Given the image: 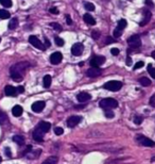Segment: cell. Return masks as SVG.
<instances>
[{"label":"cell","mask_w":155,"mask_h":164,"mask_svg":"<svg viewBox=\"0 0 155 164\" xmlns=\"http://www.w3.org/2000/svg\"><path fill=\"white\" fill-rule=\"evenodd\" d=\"M50 13H52V14H59V10L56 9V8H51L49 10Z\"/></svg>","instance_id":"42"},{"label":"cell","mask_w":155,"mask_h":164,"mask_svg":"<svg viewBox=\"0 0 155 164\" xmlns=\"http://www.w3.org/2000/svg\"><path fill=\"white\" fill-rule=\"evenodd\" d=\"M0 163H1V157H0Z\"/></svg>","instance_id":"50"},{"label":"cell","mask_w":155,"mask_h":164,"mask_svg":"<svg viewBox=\"0 0 155 164\" xmlns=\"http://www.w3.org/2000/svg\"><path fill=\"white\" fill-rule=\"evenodd\" d=\"M152 58H153V59L155 60V50L153 51V52H152Z\"/></svg>","instance_id":"48"},{"label":"cell","mask_w":155,"mask_h":164,"mask_svg":"<svg viewBox=\"0 0 155 164\" xmlns=\"http://www.w3.org/2000/svg\"><path fill=\"white\" fill-rule=\"evenodd\" d=\"M104 114H105L106 118H113L114 116H115V115H114V113H113V111H111V110H105Z\"/></svg>","instance_id":"34"},{"label":"cell","mask_w":155,"mask_h":164,"mask_svg":"<svg viewBox=\"0 0 155 164\" xmlns=\"http://www.w3.org/2000/svg\"><path fill=\"white\" fill-rule=\"evenodd\" d=\"M104 62H105V57L95 56L90 60V65H91V67H99V66L102 65Z\"/></svg>","instance_id":"6"},{"label":"cell","mask_w":155,"mask_h":164,"mask_svg":"<svg viewBox=\"0 0 155 164\" xmlns=\"http://www.w3.org/2000/svg\"><path fill=\"white\" fill-rule=\"evenodd\" d=\"M0 3L4 8H11L12 7V0H0Z\"/></svg>","instance_id":"27"},{"label":"cell","mask_w":155,"mask_h":164,"mask_svg":"<svg viewBox=\"0 0 155 164\" xmlns=\"http://www.w3.org/2000/svg\"><path fill=\"white\" fill-rule=\"evenodd\" d=\"M102 70L99 68V67H90V68L86 72V75L89 78H95V77H98V76L101 75Z\"/></svg>","instance_id":"10"},{"label":"cell","mask_w":155,"mask_h":164,"mask_svg":"<svg viewBox=\"0 0 155 164\" xmlns=\"http://www.w3.org/2000/svg\"><path fill=\"white\" fill-rule=\"evenodd\" d=\"M17 27H18V19L15 17V18H13V19L10 21V23H9V28H10V29H16Z\"/></svg>","instance_id":"25"},{"label":"cell","mask_w":155,"mask_h":164,"mask_svg":"<svg viewBox=\"0 0 155 164\" xmlns=\"http://www.w3.org/2000/svg\"><path fill=\"white\" fill-rule=\"evenodd\" d=\"M11 14L8 12L7 10H0V18L1 19H7V18H10Z\"/></svg>","instance_id":"26"},{"label":"cell","mask_w":155,"mask_h":164,"mask_svg":"<svg viewBox=\"0 0 155 164\" xmlns=\"http://www.w3.org/2000/svg\"><path fill=\"white\" fill-rule=\"evenodd\" d=\"M83 19H84V21H85V23H88V25H91V26L96 25V20H95V18H94V17H92L90 14H84Z\"/></svg>","instance_id":"19"},{"label":"cell","mask_w":155,"mask_h":164,"mask_svg":"<svg viewBox=\"0 0 155 164\" xmlns=\"http://www.w3.org/2000/svg\"><path fill=\"white\" fill-rule=\"evenodd\" d=\"M50 46H51V44H50L49 39L45 37V47H46V48H49Z\"/></svg>","instance_id":"44"},{"label":"cell","mask_w":155,"mask_h":164,"mask_svg":"<svg viewBox=\"0 0 155 164\" xmlns=\"http://www.w3.org/2000/svg\"><path fill=\"white\" fill-rule=\"evenodd\" d=\"M138 142L140 143L141 145L143 146H147V147H154L155 146V143L152 141L151 139H148L145 138V136H142V135H139L138 138H137Z\"/></svg>","instance_id":"8"},{"label":"cell","mask_w":155,"mask_h":164,"mask_svg":"<svg viewBox=\"0 0 155 164\" xmlns=\"http://www.w3.org/2000/svg\"><path fill=\"white\" fill-rule=\"evenodd\" d=\"M56 163H57V158L56 157H49L43 162V164H56Z\"/></svg>","instance_id":"24"},{"label":"cell","mask_w":155,"mask_h":164,"mask_svg":"<svg viewBox=\"0 0 155 164\" xmlns=\"http://www.w3.org/2000/svg\"><path fill=\"white\" fill-rule=\"evenodd\" d=\"M115 42V39H113V37H106V41H105V44L107 45V44H112Z\"/></svg>","instance_id":"40"},{"label":"cell","mask_w":155,"mask_h":164,"mask_svg":"<svg viewBox=\"0 0 155 164\" xmlns=\"http://www.w3.org/2000/svg\"><path fill=\"white\" fill-rule=\"evenodd\" d=\"M145 2L149 4V6H153V3H152V1L151 0H145Z\"/></svg>","instance_id":"47"},{"label":"cell","mask_w":155,"mask_h":164,"mask_svg":"<svg viewBox=\"0 0 155 164\" xmlns=\"http://www.w3.org/2000/svg\"><path fill=\"white\" fill-rule=\"evenodd\" d=\"M54 41H55V44L57 45V46H63L64 45V41L61 39V37H59V36H55Z\"/></svg>","instance_id":"32"},{"label":"cell","mask_w":155,"mask_h":164,"mask_svg":"<svg viewBox=\"0 0 155 164\" xmlns=\"http://www.w3.org/2000/svg\"><path fill=\"white\" fill-rule=\"evenodd\" d=\"M81 121H82V117H81V116L72 115V116H70V117L67 119V126L70 127V128H73V127H76Z\"/></svg>","instance_id":"7"},{"label":"cell","mask_w":155,"mask_h":164,"mask_svg":"<svg viewBox=\"0 0 155 164\" xmlns=\"http://www.w3.org/2000/svg\"><path fill=\"white\" fill-rule=\"evenodd\" d=\"M17 92H18V94H23V92H25V88L21 85H19L18 88H17Z\"/></svg>","instance_id":"41"},{"label":"cell","mask_w":155,"mask_h":164,"mask_svg":"<svg viewBox=\"0 0 155 164\" xmlns=\"http://www.w3.org/2000/svg\"><path fill=\"white\" fill-rule=\"evenodd\" d=\"M28 67H29V64L27 62H20L13 65L10 69L12 79L15 80V81H20L23 79V75H25V72H26Z\"/></svg>","instance_id":"1"},{"label":"cell","mask_w":155,"mask_h":164,"mask_svg":"<svg viewBox=\"0 0 155 164\" xmlns=\"http://www.w3.org/2000/svg\"><path fill=\"white\" fill-rule=\"evenodd\" d=\"M45 105H46V103L44 101H35L33 105H31V109L35 113H40V112H42L45 109Z\"/></svg>","instance_id":"12"},{"label":"cell","mask_w":155,"mask_h":164,"mask_svg":"<svg viewBox=\"0 0 155 164\" xmlns=\"http://www.w3.org/2000/svg\"><path fill=\"white\" fill-rule=\"evenodd\" d=\"M8 123H9V119H8L7 114L3 111L0 110V124L1 125H7Z\"/></svg>","instance_id":"22"},{"label":"cell","mask_w":155,"mask_h":164,"mask_svg":"<svg viewBox=\"0 0 155 164\" xmlns=\"http://www.w3.org/2000/svg\"><path fill=\"white\" fill-rule=\"evenodd\" d=\"M23 108L20 107V105H14L13 107V109H12V114L15 116V117H19L20 115L23 114Z\"/></svg>","instance_id":"18"},{"label":"cell","mask_w":155,"mask_h":164,"mask_svg":"<svg viewBox=\"0 0 155 164\" xmlns=\"http://www.w3.org/2000/svg\"><path fill=\"white\" fill-rule=\"evenodd\" d=\"M13 141L15 142V143H17L19 146H23V145L25 144V138H23V135H14Z\"/></svg>","instance_id":"21"},{"label":"cell","mask_w":155,"mask_h":164,"mask_svg":"<svg viewBox=\"0 0 155 164\" xmlns=\"http://www.w3.org/2000/svg\"><path fill=\"white\" fill-rule=\"evenodd\" d=\"M84 6H85V9L87 11H94L95 10V4L91 3V2H86Z\"/></svg>","instance_id":"30"},{"label":"cell","mask_w":155,"mask_h":164,"mask_svg":"<svg viewBox=\"0 0 155 164\" xmlns=\"http://www.w3.org/2000/svg\"><path fill=\"white\" fill-rule=\"evenodd\" d=\"M50 127H51V125H50V123H48V121H40V124H38V126H37V128L40 129V130H42L44 133L49 131Z\"/></svg>","instance_id":"15"},{"label":"cell","mask_w":155,"mask_h":164,"mask_svg":"<svg viewBox=\"0 0 155 164\" xmlns=\"http://www.w3.org/2000/svg\"><path fill=\"white\" fill-rule=\"evenodd\" d=\"M50 26L51 27H53V28H54V29L56 30V31H62V26H61V25H59V23H50Z\"/></svg>","instance_id":"33"},{"label":"cell","mask_w":155,"mask_h":164,"mask_svg":"<svg viewBox=\"0 0 155 164\" xmlns=\"http://www.w3.org/2000/svg\"><path fill=\"white\" fill-rule=\"evenodd\" d=\"M100 36V32L98 31V30H95V31H92L91 32V37L94 39H98Z\"/></svg>","instance_id":"36"},{"label":"cell","mask_w":155,"mask_h":164,"mask_svg":"<svg viewBox=\"0 0 155 164\" xmlns=\"http://www.w3.org/2000/svg\"><path fill=\"white\" fill-rule=\"evenodd\" d=\"M5 154H7L8 157H11V156H12V154H11V149L10 148H5Z\"/></svg>","instance_id":"46"},{"label":"cell","mask_w":155,"mask_h":164,"mask_svg":"<svg viewBox=\"0 0 155 164\" xmlns=\"http://www.w3.org/2000/svg\"><path fill=\"white\" fill-rule=\"evenodd\" d=\"M151 12L150 11H145V14H143V19L140 21V23H139V26L140 27H143V26H145L147 23L150 21V19H151Z\"/></svg>","instance_id":"17"},{"label":"cell","mask_w":155,"mask_h":164,"mask_svg":"<svg viewBox=\"0 0 155 164\" xmlns=\"http://www.w3.org/2000/svg\"><path fill=\"white\" fill-rule=\"evenodd\" d=\"M54 133H55L56 135H62L64 133L63 128H61V127H56V128H54Z\"/></svg>","instance_id":"35"},{"label":"cell","mask_w":155,"mask_h":164,"mask_svg":"<svg viewBox=\"0 0 155 164\" xmlns=\"http://www.w3.org/2000/svg\"><path fill=\"white\" fill-rule=\"evenodd\" d=\"M62 60H63V54L59 51H56V52H53L51 56H50V62L52 63V64H59V63L62 62Z\"/></svg>","instance_id":"9"},{"label":"cell","mask_w":155,"mask_h":164,"mask_svg":"<svg viewBox=\"0 0 155 164\" xmlns=\"http://www.w3.org/2000/svg\"><path fill=\"white\" fill-rule=\"evenodd\" d=\"M4 91H5V95L7 96H16L17 94H18L17 89H15V88L12 85H7L5 89H4Z\"/></svg>","instance_id":"16"},{"label":"cell","mask_w":155,"mask_h":164,"mask_svg":"<svg viewBox=\"0 0 155 164\" xmlns=\"http://www.w3.org/2000/svg\"><path fill=\"white\" fill-rule=\"evenodd\" d=\"M44 133L42 130H40L38 128H36L33 132V139L36 142H43L44 141Z\"/></svg>","instance_id":"14"},{"label":"cell","mask_w":155,"mask_h":164,"mask_svg":"<svg viewBox=\"0 0 155 164\" xmlns=\"http://www.w3.org/2000/svg\"><path fill=\"white\" fill-rule=\"evenodd\" d=\"M44 88H46V89H48V88H50V85H51V82H52V78H51V76L49 75H46L45 77H44Z\"/></svg>","instance_id":"20"},{"label":"cell","mask_w":155,"mask_h":164,"mask_svg":"<svg viewBox=\"0 0 155 164\" xmlns=\"http://www.w3.org/2000/svg\"><path fill=\"white\" fill-rule=\"evenodd\" d=\"M29 43L31 44L32 46L35 47V48H37V49H40V50L47 49L46 47H45V45L42 43V41L38 39V37H36V36H34V35H31L29 37Z\"/></svg>","instance_id":"5"},{"label":"cell","mask_w":155,"mask_h":164,"mask_svg":"<svg viewBox=\"0 0 155 164\" xmlns=\"http://www.w3.org/2000/svg\"><path fill=\"white\" fill-rule=\"evenodd\" d=\"M128 43H129L131 49H138L139 47L141 46V41H140L139 35L130 36L129 39H128Z\"/></svg>","instance_id":"4"},{"label":"cell","mask_w":155,"mask_h":164,"mask_svg":"<svg viewBox=\"0 0 155 164\" xmlns=\"http://www.w3.org/2000/svg\"><path fill=\"white\" fill-rule=\"evenodd\" d=\"M76 99H78V101L81 102V103H84V102H87L88 100L91 99V96L89 93H86V92H82L80 93L79 95L76 96Z\"/></svg>","instance_id":"13"},{"label":"cell","mask_w":155,"mask_h":164,"mask_svg":"<svg viewBox=\"0 0 155 164\" xmlns=\"http://www.w3.org/2000/svg\"><path fill=\"white\" fill-rule=\"evenodd\" d=\"M148 72H149V74L151 75L152 78L155 79V68L152 66V64H148Z\"/></svg>","instance_id":"28"},{"label":"cell","mask_w":155,"mask_h":164,"mask_svg":"<svg viewBox=\"0 0 155 164\" xmlns=\"http://www.w3.org/2000/svg\"><path fill=\"white\" fill-rule=\"evenodd\" d=\"M99 107L103 109L104 111L105 110H112V109H115L118 107V101L114 98H105L102 99L99 102Z\"/></svg>","instance_id":"2"},{"label":"cell","mask_w":155,"mask_h":164,"mask_svg":"<svg viewBox=\"0 0 155 164\" xmlns=\"http://www.w3.org/2000/svg\"><path fill=\"white\" fill-rule=\"evenodd\" d=\"M139 82H140V84L142 86H149L151 84V80L148 79L147 77H142V78L139 79Z\"/></svg>","instance_id":"23"},{"label":"cell","mask_w":155,"mask_h":164,"mask_svg":"<svg viewBox=\"0 0 155 164\" xmlns=\"http://www.w3.org/2000/svg\"><path fill=\"white\" fill-rule=\"evenodd\" d=\"M126 25H128V23H126V19H120L118 21V28H120V29H124V28H126Z\"/></svg>","instance_id":"29"},{"label":"cell","mask_w":155,"mask_h":164,"mask_svg":"<svg viewBox=\"0 0 155 164\" xmlns=\"http://www.w3.org/2000/svg\"><path fill=\"white\" fill-rule=\"evenodd\" d=\"M143 65H145V63L142 62V61H139V62H137L134 65V69H139V68H141V67H143Z\"/></svg>","instance_id":"37"},{"label":"cell","mask_w":155,"mask_h":164,"mask_svg":"<svg viewBox=\"0 0 155 164\" xmlns=\"http://www.w3.org/2000/svg\"><path fill=\"white\" fill-rule=\"evenodd\" d=\"M103 88L107 91H111V92H117L122 88V82L117 81V80H112V81L106 82L103 85Z\"/></svg>","instance_id":"3"},{"label":"cell","mask_w":155,"mask_h":164,"mask_svg":"<svg viewBox=\"0 0 155 164\" xmlns=\"http://www.w3.org/2000/svg\"><path fill=\"white\" fill-rule=\"evenodd\" d=\"M111 52H112L113 56H118L119 53H120V50H119L118 48H112Z\"/></svg>","instance_id":"39"},{"label":"cell","mask_w":155,"mask_h":164,"mask_svg":"<svg viewBox=\"0 0 155 164\" xmlns=\"http://www.w3.org/2000/svg\"><path fill=\"white\" fill-rule=\"evenodd\" d=\"M134 123H135L136 125L141 124V123H142V117H141V116H135V117H134Z\"/></svg>","instance_id":"38"},{"label":"cell","mask_w":155,"mask_h":164,"mask_svg":"<svg viewBox=\"0 0 155 164\" xmlns=\"http://www.w3.org/2000/svg\"><path fill=\"white\" fill-rule=\"evenodd\" d=\"M66 21L68 25H72V20H71V17H70V15H66Z\"/></svg>","instance_id":"43"},{"label":"cell","mask_w":155,"mask_h":164,"mask_svg":"<svg viewBox=\"0 0 155 164\" xmlns=\"http://www.w3.org/2000/svg\"><path fill=\"white\" fill-rule=\"evenodd\" d=\"M122 34V29H120V28H116L115 30H114V36L115 37H119V36H121Z\"/></svg>","instance_id":"31"},{"label":"cell","mask_w":155,"mask_h":164,"mask_svg":"<svg viewBox=\"0 0 155 164\" xmlns=\"http://www.w3.org/2000/svg\"><path fill=\"white\" fill-rule=\"evenodd\" d=\"M84 50V47L81 43H76L71 47V53L73 56H81Z\"/></svg>","instance_id":"11"},{"label":"cell","mask_w":155,"mask_h":164,"mask_svg":"<svg viewBox=\"0 0 155 164\" xmlns=\"http://www.w3.org/2000/svg\"><path fill=\"white\" fill-rule=\"evenodd\" d=\"M126 65L128 66L132 65V59H131V57H128V58H126Z\"/></svg>","instance_id":"45"},{"label":"cell","mask_w":155,"mask_h":164,"mask_svg":"<svg viewBox=\"0 0 155 164\" xmlns=\"http://www.w3.org/2000/svg\"><path fill=\"white\" fill-rule=\"evenodd\" d=\"M0 42H1V39H0Z\"/></svg>","instance_id":"51"},{"label":"cell","mask_w":155,"mask_h":164,"mask_svg":"<svg viewBox=\"0 0 155 164\" xmlns=\"http://www.w3.org/2000/svg\"><path fill=\"white\" fill-rule=\"evenodd\" d=\"M152 161H155V157H153V158H152Z\"/></svg>","instance_id":"49"}]
</instances>
